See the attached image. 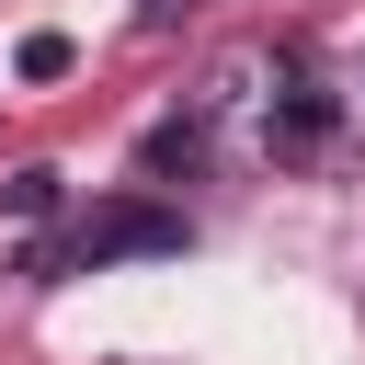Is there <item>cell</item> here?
<instances>
[{
    "label": "cell",
    "instance_id": "obj_1",
    "mask_svg": "<svg viewBox=\"0 0 365 365\" xmlns=\"http://www.w3.org/2000/svg\"><path fill=\"white\" fill-rule=\"evenodd\" d=\"M68 262H125V251H182V205H160V194H125V205H91L68 240H57Z\"/></svg>",
    "mask_w": 365,
    "mask_h": 365
},
{
    "label": "cell",
    "instance_id": "obj_2",
    "mask_svg": "<svg viewBox=\"0 0 365 365\" xmlns=\"http://www.w3.org/2000/svg\"><path fill=\"white\" fill-rule=\"evenodd\" d=\"M331 137H342V91L285 80V91H274V160H319Z\"/></svg>",
    "mask_w": 365,
    "mask_h": 365
},
{
    "label": "cell",
    "instance_id": "obj_3",
    "mask_svg": "<svg viewBox=\"0 0 365 365\" xmlns=\"http://www.w3.org/2000/svg\"><path fill=\"white\" fill-rule=\"evenodd\" d=\"M137 171H148V182H194V171H205V114H160V125L137 137Z\"/></svg>",
    "mask_w": 365,
    "mask_h": 365
},
{
    "label": "cell",
    "instance_id": "obj_4",
    "mask_svg": "<svg viewBox=\"0 0 365 365\" xmlns=\"http://www.w3.org/2000/svg\"><path fill=\"white\" fill-rule=\"evenodd\" d=\"M0 205H11V217H57V171H46V160H23V171L0 182Z\"/></svg>",
    "mask_w": 365,
    "mask_h": 365
},
{
    "label": "cell",
    "instance_id": "obj_5",
    "mask_svg": "<svg viewBox=\"0 0 365 365\" xmlns=\"http://www.w3.org/2000/svg\"><path fill=\"white\" fill-rule=\"evenodd\" d=\"M11 68H23V80H68V68H80V46H68V34H23V57H11Z\"/></svg>",
    "mask_w": 365,
    "mask_h": 365
}]
</instances>
